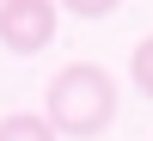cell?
<instances>
[{
    "instance_id": "6da1fadb",
    "label": "cell",
    "mask_w": 153,
    "mask_h": 141,
    "mask_svg": "<svg viewBox=\"0 0 153 141\" xmlns=\"http://www.w3.org/2000/svg\"><path fill=\"white\" fill-rule=\"evenodd\" d=\"M43 117L55 135H80V141L104 135L117 123V80L98 61H68L43 92Z\"/></svg>"
},
{
    "instance_id": "7a4b0ae2",
    "label": "cell",
    "mask_w": 153,
    "mask_h": 141,
    "mask_svg": "<svg viewBox=\"0 0 153 141\" xmlns=\"http://www.w3.org/2000/svg\"><path fill=\"white\" fill-rule=\"evenodd\" d=\"M55 37H61L55 0H0V43L12 55H43Z\"/></svg>"
},
{
    "instance_id": "3957f363",
    "label": "cell",
    "mask_w": 153,
    "mask_h": 141,
    "mask_svg": "<svg viewBox=\"0 0 153 141\" xmlns=\"http://www.w3.org/2000/svg\"><path fill=\"white\" fill-rule=\"evenodd\" d=\"M0 141H55V129L37 110H12V117H0Z\"/></svg>"
},
{
    "instance_id": "277c9868",
    "label": "cell",
    "mask_w": 153,
    "mask_h": 141,
    "mask_svg": "<svg viewBox=\"0 0 153 141\" xmlns=\"http://www.w3.org/2000/svg\"><path fill=\"white\" fill-rule=\"evenodd\" d=\"M129 74H135V86H141V98H153V31L135 43V55H129Z\"/></svg>"
},
{
    "instance_id": "5b68a950",
    "label": "cell",
    "mask_w": 153,
    "mask_h": 141,
    "mask_svg": "<svg viewBox=\"0 0 153 141\" xmlns=\"http://www.w3.org/2000/svg\"><path fill=\"white\" fill-rule=\"evenodd\" d=\"M55 6H61V12H74V19H110L123 0H55Z\"/></svg>"
}]
</instances>
